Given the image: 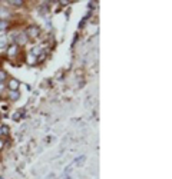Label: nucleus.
I'll list each match as a JSON object with an SVG mask.
<instances>
[{"label":"nucleus","mask_w":172,"mask_h":179,"mask_svg":"<svg viewBox=\"0 0 172 179\" xmlns=\"http://www.w3.org/2000/svg\"><path fill=\"white\" fill-rule=\"evenodd\" d=\"M10 3H12V5H17V6L23 5V2H20V0H19V2H10Z\"/></svg>","instance_id":"obj_10"},{"label":"nucleus","mask_w":172,"mask_h":179,"mask_svg":"<svg viewBox=\"0 0 172 179\" xmlns=\"http://www.w3.org/2000/svg\"><path fill=\"white\" fill-rule=\"evenodd\" d=\"M9 133V127L7 126H2L0 127V135H7Z\"/></svg>","instance_id":"obj_5"},{"label":"nucleus","mask_w":172,"mask_h":179,"mask_svg":"<svg viewBox=\"0 0 172 179\" xmlns=\"http://www.w3.org/2000/svg\"><path fill=\"white\" fill-rule=\"evenodd\" d=\"M6 40H7V39H6V38H0V47H2V46H5L6 43H7V42H6Z\"/></svg>","instance_id":"obj_8"},{"label":"nucleus","mask_w":172,"mask_h":179,"mask_svg":"<svg viewBox=\"0 0 172 179\" xmlns=\"http://www.w3.org/2000/svg\"><path fill=\"white\" fill-rule=\"evenodd\" d=\"M26 40H27V36H26V33H22L17 36V42L19 45H24L26 43Z\"/></svg>","instance_id":"obj_2"},{"label":"nucleus","mask_w":172,"mask_h":179,"mask_svg":"<svg viewBox=\"0 0 172 179\" xmlns=\"http://www.w3.org/2000/svg\"><path fill=\"white\" fill-rule=\"evenodd\" d=\"M6 27H7V22L3 20V19H0V32H2V30H5Z\"/></svg>","instance_id":"obj_4"},{"label":"nucleus","mask_w":172,"mask_h":179,"mask_svg":"<svg viewBox=\"0 0 172 179\" xmlns=\"http://www.w3.org/2000/svg\"><path fill=\"white\" fill-rule=\"evenodd\" d=\"M6 76H7V75H6L5 72L0 70V82H2V80H5V79H6Z\"/></svg>","instance_id":"obj_9"},{"label":"nucleus","mask_w":172,"mask_h":179,"mask_svg":"<svg viewBox=\"0 0 172 179\" xmlns=\"http://www.w3.org/2000/svg\"><path fill=\"white\" fill-rule=\"evenodd\" d=\"M10 98H12V99H17V98H19V93L16 92V90H12V92H10Z\"/></svg>","instance_id":"obj_7"},{"label":"nucleus","mask_w":172,"mask_h":179,"mask_svg":"<svg viewBox=\"0 0 172 179\" xmlns=\"http://www.w3.org/2000/svg\"><path fill=\"white\" fill-rule=\"evenodd\" d=\"M37 34H39V29L33 26V27H30V29L27 30V34H26V36H30V38H36Z\"/></svg>","instance_id":"obj_1"},{"label":"nucleus","mask_w":172,"mask_h":179,"mask_svg":"<svg viewBox=\"0 0 172 179\" xmlns=\"http://www.w3.org/2000/svg\"><path fill=\"white\" fill-rule=\"evenodd\" d=\"M16 49H17V46H16V45L10 46V49H9V55H10V56H13L14 53H16Z\"/></svg>","instance_id":"obj_6"},{"label":"nucleus","mask_w":172,"mask_h":179,"mask_svg":"<svg viewBox=\"0 0 172 179\" xmlns=\"http://www.w3.org/2000/svg\"><path fill=\"white\" fill-rule=\"evenodd\" d=\"M17 86H19V82H17V80L12 79V80L9 82V88H10V90H17Z\"/></svg>","instance_id":"obj_3"},{"label":"nucleus","mask_w":172,"mask_h":179,"mask_svg":"<svg viewBox=\"0 0 172 179\" xmlns=\"http://www.w3.org/2000/svg\"><path fill=\"white\" fill-rule=\"evenodd\" d=\"M2 148H3V142L0 141V149H2Z\"/></svg>","instance_id":"obj_11"}]
</instances>
